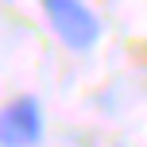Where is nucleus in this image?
I'll list each match as a JSON object with an SVG mask.
<instances>
[{"mask_svg":"<svg viewBox=\"0 0 147 147\" xmlns=\"http://www.w3.org/2000/svg\"><path fill=\"white\" fill-rule=\"evenodd\" d=\"M43 12H47V23L54 27V35L70 51H89L101 39V20L81 0H43Z\"/></svg>","mask_w":147,"mask_h":147,"instance_id":"obj_1","label":"nucleus"},{"mask_svg":"<svg viewBox=\"0 0 147 147\" xmlns=\"http://www.w3.org/2000/svg\"><path fill=\"white\" fill-rule=\"evenodd\" d=\"M43 143V105L23 93L0 109V147H39Z\"/></svg>","mask_w":147,"mask_h":147,"instance_id":"obj_2","label":"nucleus"}]
</instances>
